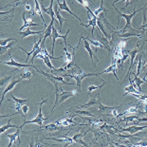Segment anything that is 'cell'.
I'll use <instances>...</instances> for the list:
<instances>
[{
  "label": "cell",
  "mask_w": 147,
  "mask_h": 147,
  "mask_svg": "<svg viewBox=\"0 0 147 147\" xmlns=\"http://www.w3.org/2000/svg\"><path fill=\"white\" fill-rule=\"evenodd\" d=\"M16 42H17V41H12L11 43L8 44L7 46L1 47V51H0V53H1V54H4V53H5L6 51H8V49H9L11 48L12 46H14V43H16Z\"/></svg>",
  "instance_id": "cell-34"
},
{
  "label": "cell",
  "mask_w": 147,
  "mask_h": 147,
  "mask_svg": "<svg viewBox=\"0 0 147 147\" xmlns=\"http://www.w3.org/2000/svg\"><path fill=\"white\" fill-rule=\"evenodd\" d=\"M17 33H19L22 35V39L24 38H27L28 36L30 35H34V34H43L45 33V30H38V32H36V30H30V29L26 30L25 32H17Z\"/></svg>",
  "instance_id": "cell-20"
},
{
  "label": "cell",
  "mask_w": 147,
  "mask_h": 147,
  "mask_svg": "<svg viewBox=\"0 0 147 147\" xmlns=\"http://www.w3.org/2000/svg\"><path fill=\"white\" fill-rule=\"evenodd\" d=\"M139 47H140V41H138V42H137V45H136V48L134 49L133 51H127L128 53H129V55H130V65H129V68H128V72H127V74H126V76L124 77V80H123V84H124V81H125L126 78H128V77L130 76L131 71H132V69H133L134 60H135V57H136L137 53L139 52Z\"/></svg>",
  "instance_id": "cell-5"
},
{
  "label": "cell",
  "mask_w": 147,
  "mask_h": 147,
  "mask_svg": "<svg viewBox=\"0 0 147 147\" xmlns=\"http://www.w3.org/2000/svg\"><path fill=\"white\" fill-rule=\"evenodd\" d=\"M48 101H49L48 99H45V100H43L41 102H39L38 105H40V108H39V112H38V114H37V116L33 119V120H32V121H25L24 123H23V124H22V125H20L21 129L25 125H26V124H28V123H36V124H38L39 126H43V121H46V120H49V118H44L43 117V114H42V105L44 104H46V102H48Z\"/></svg>",
  "instance_id": "cell-2"
},
{
  "label": "cell",
  "mask_w": 147,
  "mask_h": 147,
  "mask_svg": "<svg viewBox=\"0 0 147 147\" xmlns=\"http://www.w3.org/2000/svg\"><path fill=\"white\" fill-rule=\"evenodd\" d=\"M53 1H54V0H51V5H49V8H46V7H44L42 0H40V6H41L42 10H43L44 11H45L47 14H49V16L51 17V20L56 21L57 19H56V17H55L54 9H53V7H54V6H53Z\"/></svg>",
  "instance_id": "cell-8"
},
{
  "label": "cell",
  "mask_w": 147,
  "mask_h": 147,
  "mask_svg": "<svg viewBox=\"0 0 147 147\" xmlns=\"http://www.w3.org/2000/svg\"><path fill=\"white\" fill-rule=\"evenodd\" d=\"M11 41H16L15 38H7V39H3L0 41V45L1 47H4V46H7L9 42H11Z\"/></svg>",
  "instance_id": "cell-35"
},
{
  "label": "cell",
  "mask_w": 147,
  "mask_h": 147,
  "mask_svg": "<svg viewBox=\"0 0 147 147\" xmlns=\"http://www.w3.org/2000/svg\"><path fill=\"white\" fill-rule=\"evenodd\" d=\"M60 89H61L62 93H61V94H58L57 96H55V102H54V105H53V107L51 109V115L53 114V112H54V109L56 107V105H57L58 104H62V102H65V100L68 99L69 97H72V96L77 94V90L76 89L72 90V91H64V90L62 89V87H60Z\"/></svg>",
  "instance_id": "cell-3"
},
{
  "label": "cell",
  "mask_w": 147,
  "mask_h": 147,
  "mask_svg": "<svg viewBox=\"0 0 147 147\" xmlns=\"http://www.w3.org/2000/svg\"><path fill=\"white\" fill-rule=\"evenodd\" d=\"M97 30H98V33H97V40H98L99 42H101L102 45H104L105 49H107V51L109 53H111V48H110V43H109V40L106 38L105 36L102 35V34H101L99 28H97Z\"/></svg>",
  "instance_id": "cell-7"
},
{
  "label": "cell",
  "mask_w": 147,
  "mask_h": 147,
  "mask_svg": "<svg viewBox=\"0 0 147 147\" xmlns=\"http://www.w3.org/2000/svg\"><path fill=\"white\" fill-rule=\"evenodd\" d=\"M106 12L107 11L105 10V8H104V0H102V2H101V6H100V8H98V9H96V10H94V14L96 15L97 17H98V15L101 13V12Z\"/></svg>",
  "instance_id": "cell-31"
},
{
  "label": "cell",
  "mask_w": 147,
  "mask_h": 147,
  "mask_svg": "<svg viewBox=\"0 0 147 147\" xmlns=\"http://www.w3.org/2000/svg\"><path fill=\"white\" fill-rule=\"evenodd\" d=\"M77 115H83V116H89V117H94V115L89 113L88 111H86V110H78L76 111Z\"/></svg>",
  "instance_id": "cell-36"
},
{
  "label": "cell",
  "mask_w": 147,
  "mask_h": 147,
  "mask_svg": "<svg viewBox=\"0 0 147 147\" xmlns=\"http://www.w3.org/2000/svg\"><path fill=\"white\" fill-rule=\"evenodd\" d=\"M121 105H119V106H105L104 105H102L101 104V102L98 104V109H99V111L100 112H106V111H110V110H113L114 108H117V107H120Z\"/></svg>",
  "instance_id": "cell-24"
},
{
  "label": "cell",
  "mask_w": 147,
  "mask_h": 147,
  "mask_svg": "<svg viewBox=\"0 0 147 147\" xmlns=\"http://www.w3.org/2000/svg\"><path fill=\"white\" fill-rule=\"evenodd\" d=\"M25 15H26V11H25L23 13V15H22V18H23V21H24V25L17 30V32H21V30L23 29H25V28H30V27H32V26H39L40 25L39 23H33L32 18H30L29 20H27L26 17H25Z\"/></svg>",
  "instance_id": "cell-18"
},
{
  "label": "cell",
  "mask_w": 147,
  "mask_h": 147,
  "mask_svg": "<svg viewBox=\"0 0 147 147\" xmlns=\"http://www.w3.org/2000/svg\"><path fill=\"white\" fill-rule=\"evenodd\" d=\"M21 128H17V131L15 133H13V134H6V136H7L9 139H10V143H9V145H8V147H11L13 143L16 142V140L18 139V145L20 144L21 143V140H20V139H19V136H20V133H21Z\"/></svg>",
  "instance_id": "cell-10"
},
{
  "label": "cell",
  "mask_w": 147,
  "mask_h": 147,
  "mask_svg": "<svg viewBox=\"0 0 147 147\" xmlns=\"http://www.w3.org/2000/svg\"><path fill=\"white\" fill-rule=\"evenodd\" d=\"M34 3H35V9H34V11H32V14H30V18H32V16L35 13H37V14H39L40 16H41V18H42V20H43V25L45 27H47V24H46V21H45V19L43 18V15H42V11H41V6L39 5V2H38V0H34Z\"/></svg>",
  "instance_id": "cell-19"
},
{
  "label": "cell",
  "mask_w": 147,
  "mask_h": 147,
  "mask_svg": "<svg viewBox=\"0 0 147 147\" xmlns=\"http://www.w3.org/2000/svg\"><path fill=\"white\" fill-rule=\"evenodd\" d=\"M9 128H20V126H18V125H14V124H11V119H10L8 121H7V124L4 126H1L0 127V133H3V132H5L6 130L9 129Z\"/></svg>",
  "instance_id": "cell-26"
},
{
  "label": "cell",
  "mask_w": 147,
  "mask_h": 147,
  "mask_svg": "<svg viewBox=\"0 0 147 147\" xmlns=\"http://www.w3.org/2000/svg\"><path fill=\"white\" fill-rule=\"evenodd\" d=\"M116 70H117V64L115 63V61H113V63H112V65H110V67H108L106 69H105L104 71H102V72H100V75L105 74V73H113L116 79L119 80V77L117 76V73H116Z\"/></svg>",
  "instance_id": "cell-21"
},
{
  "label": "cell",
  "mask_w": 147,
  "mask_h": 147,
  "mask_svg": "<svg viewBox=\"0 0 147 147\" xmlns=\"http://www.w3.org/2000/svg\"><path fill=\"white\" fill-rule=\"evenodd\" d=\"M146 5L144 9H143V22H142V25L140 27V29L142 30V36H143V39L144 41L147 42V19H146Z\"/></svg>",
  "instance_id": "cell-11"
},
{
  "label": "cell",
  "mask_w": 147,
  "mask_h": 147,
  "mask_svg": "<svg viewBox=\"0 0 147 147\" xmlns=\"http://www.w3.org/2000/svg\"><path fill=\"white\" fill-rule=\"evenodd\" d=\"M105 84V82H104V84H102V86H94V84H90V86H88V88H87V90H88V93L90 94L91 92H93L94 90H97V89H101L102 86H104Z\"/></svg>",
  "instance_id": "cell-33"
},
{
  "label": "cell",
  "mask_w": 147,
  "mask_h": 147,
  "mask_svg": "<svg viewBox=\"0 0 147 147\" xmlns=\"http://www.w3.org/2000/svg\"><path fill=\"white\" fill-rule=\"evenodd\" d=\"M128 78H129V86L124 88V91H126V92L124 93L123 96H126L127 94H129V93H137V94L138 93H142L140 91H138V90H136L135 88H134V81L131 80L130 77H128Z\"/></svg>",
  "instance_id": "cell-22"
},
{
  "label": "cell",
  "mask_w": 147,
  "mask_h": 147,
  "mask_svg": "<svg viewBox=\"0 0 147 147\" xmlns=\"http://www.w3.org/2000/svg\"><path fill=\"white\" fill-rule=\"evenodd\" d=\"M29 68H32V67H29ZM29 68H26V69H24V71L20 74V78L22 80H29L32 78V72L30 71Z\"/></svg>",
  "instance_id": "cell-25"
},
{
  "label": "cell",
  "mask_w": 147,
  "mask_h": 147,
  "mask_svg": "<svg viewBox=\"0 0 147 147\" xmlns=\"http://www.w3.org/2000/svg\"><path fill=\"white\" fill-rule=\"evenodd\" d=\"M86 1L87 3H88V4H89L90 6H92V7H94V8H95V4L91 1V0H86Z\"/></svg>",
  "instance_id": "cell-46"
},
{
  "label": "cell",
  "mask_w": 147,
  "mask_h": 147,
  "mask_svg": "<svg viewBox=\"0 0 147 147\" xmlns=\"http://www.w3.org/2000/svg\"><path fill=\"white\" fill-rule=\"evenodd\" d=\"M145 5H146V8H147V3H146V4H145Z\"/></svg>",
  "instance_id": "cell-47"
},
{
  "label": "cell",
  "mask_w": 147,
  "mask_h": 147,
  "mask_svg": "<svg viewBox=\"0 0 147 147\" xmlns=\"http://www.w3.org/2000/svg\"><path fill=\"white\" fill-rule=\"evenodd\" d=\"M44 128H46L47 130H51V131H56V130H59V129H61L62 127L60 126H58L56 123H51V124H49V125H47L45 126Z\"/></svg>",
  "instance_id": "cell-32"
},
{
  "label": "cell",
  "mask_w": 147,
  "mask_h": 147,
  "mask_svg": "<svg viewBox=\"0 0 147 147\" xmlns=\"http://www.w3.org/2000/svg\"><path fill=\"white\" fill-rule=\"evenodd\" d=\"M133 81H134V84H136V86L140 89V92H142V87H140V86H142V84L147 83V80H146V79H140L139 76H137V75H135V78H134V80H133Z\"/></svg>",
  "instance_id": "cell-27"
},
{
  "label": "cell",
  "mask_w": 147,
  "mask_h": 147,
  "mask_svg": "<svg viewBox=\"0 0 147 147\" xmlns=\"http://www.w3.org/2000/svg\"><path fill=\"white\" fill-rule=\"evenodd\" d=\"M71 30H68L67 33L65 34V35H60L58 32V30L55 29V27L53 26L52 28V33H51V38L52 40V47H51V55H53V52H54V46H55V41H56V39H58V38H62V39H64V42H65V46H67V37L68 35V33H69Z\"/></svg>",
  "instance_id": "cell-4"
},
{
  "label": "cell",
  "mask_w": 147,
  "mask_h": 147,
  "mask_svg": "<svg viewBox=\"0 0 147 147\" xmlns=\"http://www.w3.org/2000/svg\"><path fill=\"white\" fill-rule=\"evenodd\" d=\"M128 56H129V53H127V54L125 55H123V57L121 58V67H123V62L126 60V59L128 58Z\"/></svg>",
  "instance_id": "cell-44"
},
{
  "label": "cell",
  "mask_w": 147,
  "mask_h": 147,
  "mask_svg": "<svg viewBox=\"0 0 147 147\" xmlns=\"http://www.w3.org/2000/svg\"><path fill=\"white\" fill-rule=\"evenodd\" d=\"M22 111H23V113L26 115L28 113V111H29V106H28L27 105H24L23 106H22Z\"/></svg>",
  "instance_id": "cell-43"
},
{
  "label": "cell",
  "mask_w": 147,
  "mask_h": 147,
  "mask_svg": "<svg viewBox=\"0 0 147 147\" xmlns=\"http://www.w3.org/2000/svg\"><path fill=\"white\" fill-rule=\"evenodd\" d=\"M138 121H140V123H142V121H147V118H140L138 119Z\"/></svg>",
  "instance_id": "cell-45"
},
{
  "label": "cell",
  "mask_w": 147,
  "mask_h": 147,
  "mask_svg": "<svg viewBox=\"0 0 147 147\" xmlns=\"http://www.w3.org/2000/svg\"><path fill=\"white\" fill-rule=\"evenodd\" d=\"M86 40L88 41L91 45L94 47L95 48V51H97V49L98 48H102V49H105V47H104V45L101 43V42H99L98 40H91V39H89L88 37H86Z\"/></svg>",
  "instance_id": "cell-28"
},
{
  "label": "cell",
  "mask_w": 147,
  "mask_h": 147,
  "mask_svg": "<svg viewBox=\"0 0 147 147\" xmlns=\"http://www.w3.org/2000/svg\"><path fill=\"white\" fill-rule=\"evenodd\" d=\"M43 61H44V63L46 64V65L49 68H51V73H53V70H54V67L51 64V58L48 57V56H45V58L43 59Z\"/></svg>",
  "instance_id": "cell-30"
},
{
  "label": "cell",
  "mask_w": 147,
  "mask_h": 147,
  "mask_svg": "<svg viewBox=\"0 0 147 147\" xmlns=\"http://www.w3.org/2000/svg\"><path fill=\"white\" fill-rule=\"evenodd\" d=\"M11 99L13 100L15 102H16V104H20L22 105H26L27 102H29V99H18L15 96H13V94H12V93H11Z\"/></svg>",
  "instance_id": "cell-29"
},
{
  "label": "cell",
  "mask_w": 147,
  "mask_h": 147,
  "mask_svg": "<svg viewBox=\"0 0 147 147\" xmlns=\"http://www.w3.org/2000/svg\"><path fill=\"white\" fill-rule=\"evenodd\" d=\"M9 53V55H10V57H11V62H4L3 61L2 62V64H5V65H9V67H35V65H33L32 64H22V63H19V62H16L14 60L13 58H12V56L11 54V51H8Z\"/></svg>",
  "instance_id": "cell-6"
},
{
  "label": "cell",
  "mask_w": 147,
  "mask_h": 147,
  "mask_svg": "<svg viewBox=\"0 0 147 147\" xmlns=\"http://www.w3.org/2000/svg\"><path fill=\"white\" fill-rule=\"evenodd\" d=\"M142 54L140 55V59H139V63H138V69H137V76H139L140 73V68H142Z\"/></svg>",
  "instance_id": "cell-38"
},
{
  "label": "cell",
  "mask_w": 147,
  "mask_h": 147,
  "mask_svg": "<svg viewBox=\"0 0 147 147\" xmlns=\"http://www.w3.org/2000/svg\"><path fill=\"white\" fill-rule=\"evenodd\" d=\"M56 3L58 4V6H59V10H61V11H67V12H69V13L71 14V15H74L75 16V18H77L78 20H79L81 23H82V20H81V18L78 16V15H76L75 13H73L72 12V11L70 10L69 8H68V6H67V2H65V0H64V2L63 3H60L59 2V0H56Z\"/></svg>",
  "instance_id": "cell-12"
},
{
  "label": "cell",
  "mask_w": 147,
  "mask_h": 147,
  "mask_svg": "<svg viewBox=\"0 0 147 147\" xmlns=\"http://www.w3.org/2000/svg\"><path fill=\"white\" fill-rule=\"evenodd\" d=\"M138 119H139V117H138V115H134V116H130V117H125V118H123L121 121H133L134 120H138Z\"/></svg>",
  "instance_id": "cell-37"
},
{
  "label": "cell",
  "mask_w": 147,
  "mask_h": 147,
  "mask_svg": "<svg viewBox=\"0 0 147 147\" xmlns=\"http://www.w3.org/2000/svg\"><path fill=\"white\" fill-rule=\"evenodd\" d=\"M53 9H54L55 17H56V19L58 20V23H59V30H61V29H62V26H63V23H64V22H67V21L65 20V18L60 14V10H59V6H58V4H57V5H55L54 7H53Z\"/></svg>",
  "instance_id": "cell-15"
},
{
  "label": "cell",
  "mask_w": 147,
  "mask_h": 147,
  "mask_svg": "<svg viewBox=\"0 0 147 147\" xmlns=\"http://www.w3.org/2000/svg\"><path fill=\"white\" fill-rule=\"evenodd\" d=\"M24 4H25V7H26L27 11H30V12L32 11V7H30V5L29 4V1H28V0H25ZM30 14H32V12H30Z\"/></svg>",
  "instance_id": "cell-40"
},
{
  "label": "cell",
  "mask_w": 147,
  "mask_h": 147,
  "mask_svg": "<svg viewBox=\"0 0 147 147\" xmlns=\"http://www.w3.org/2000/svg\"><path fill=\"white\" fill-rule=\"evenodd\" d=\"M99 97H100V94L97 95V97L95 98L94 96L92 97L91 99H90V101L88 102H86V104L84 105H77L76 107L77 108H86V107H89V106H94V105H98V104L100 102V100H99Z\"/></svg>",
  "instance_id": "cell-17"
},
{
  "label": "cell",
  "mask_w": 147,
  "mask_h": 147,
  "mask_svg": "<svg viewBox=\"0 0 147 147\" xmlns=\"http://www.w3.org/2000/svg\"><path fill=\"white\" fill-rule=\"evenodd\" d=\"M22 81V79L20 78V79H18V80H15V81H13V82H11V83H10L8 84V86L6 87L5 88V90L3 91V93H2V95H1V104L3 102V100H4V98H5V95H6V93H8V92H10L11 90H12L13 89V87L16 86L17 84H19L20 82Z\"/></svg>",
  "instance_id": "cell-16"
},
{
  "label": "cell",
  "mask_w": 147,
  "mask_h": 147,
  "mask_svg": "<svg viewBox=\"0 0 147 147\" xmlns=\"http://www.w3.org/2000/svg\"><path fill=\"white\" fill-rule=\"evenodd\" d=\"M120 1L121 2H125V6H124L123 8H121V10H123V11H125V9L127 8V6L130 5L131 3H132L133 0H120Z\"/></svg>",
  "instance_id": "cell-41"
},
{
  "label": "cell",
  "mask_w": 147,
  "mask_h": 147,
  "mask_svg": "<svg viewBox=\"0 0 147 147\" xmlns=\"http://www.w3.org/2000/svg\"><path fill=\"white\" fill-rule=\"evenodd\" d=\"M142 69L145 70V74H144V76H143V79H146V76H147V60H145V62L143 63Z\"/></svg>",
  "instance_id": "cell-42"
},
{
  "label": "cell",
  "mask_w": 147,
  "mask_h": 147,
  "mask_svg": "<svg viewBox=\"0 0 147 147\" xmlns=\"http://www.w3.org/2000/svg\"><path fill=\"white\" fill-rule=\"evenodd\" d=\"M11 78H12V75L11 74L10 76L6 77L5 79H2V80H1V84H0V86H1V87H2L3 86H4V84H5L6 83H7V82H9V81H10V80L11 79Z\"/></svg>",
  "instance_id": "cell-39"
},
{
  "label": "cell",
  "mask_w": 147,
  "mask_h": 147,
  "mask_svg": "<svg viewBox=\"0 0 147 147\" xmlns=\"http://www.w3.org/2000/svg\"><path fill=\"white\" fill-rule=\"evenodd\" d=\"M81 38H82L84 40V49H86V51L88 52V54L90 56V58H91V61H92V65H93V67H96V64L94 63V57H93V51H92V49H91V45L89 44V42L87 41L86 37H84L83 35H81Z\"/></svg>",
  "instance_id": "cell-13"
},
{
  "label": "cell",
  "mask_w": 147,
  "mask_h": 147,
  "mask_svg": "<svg viewBox=\"0 0 147 147\" xmlns=\"http://www.w3.org/2000/svg\"><path fill=\"white\" fill-rule=\"evenodd\" d=\"M145 7V6H144ZM144 7L143 8H140V10H136V9H134V11H133V13H131V14H126V13H121V12L118 10L117 8H115V10L116 11L119 13V16H118V22L120 23V20H121V17H123L124 19H125L126 21V24H125V26L123 27V30H117V33H124V32H126L127 30L128 32H137V33H140V37L142 38V33H140V30H136V29H134V28H132V24H131V22H132V19H133V17L135 16V14L137 13V12H139L140 11H143V9H144Z\"/></svg>",
  "instance_id": "cell-1"
},
{
  "label": "cell",
  "mask_w": 147,
  "mask_h": 147,
  "mask_svg": "<svg viewBox=\"0 0 147 147\" xmlns=\"http://www.w3.org/2000/svg\"><path fill=\"white\" fill-rule=\"evenodd\" d=\"M83 134L82 133H78V134H75V135L72 137V139L74 140V142L75 143H79V144H82L83 146H89L88 143H86V142H84V140H83Z\"/></svg>",
  "instance_id": "cell-23"
},
{
  "label": "cell",
  "mask_w": 147,
  "mask_h": 147,
  "mask_svg": "<svg viewBox=\"0 0 147 147\" xmlns=\"http://www.w3.org/2000/svg\"><path fill=\"white\" fill-rule=\"evenodd\" d=\"M147 128V125L145 126H139V125H131V126H128L127 128H121V130L118 131V132H121V133H124V132H128L130 133L131 135L133 134H136L137 132H139L140 130H143Z\"/></svg>",
  "instance_id": "cell-9"
},
{
  "label": "cell",
  "mask_w": 147,
  "mask_h": 147,
  "mask_svg": "<svg viewBox=\"0 0 147 147\" xmlns=\"http://www.w3.org/2000/svg\"><path fill=\"white\" fill-rule=\"evenodd\" d=\"M54 20H51V23L48 27H47V29L45 30V33H44V36H43V42L41 44V47H44L45 46V42L48 37H51V33H52V28H53V24H54Z\"/></svg>",
  "instance_id": "cell-14"
}]
</instances>
